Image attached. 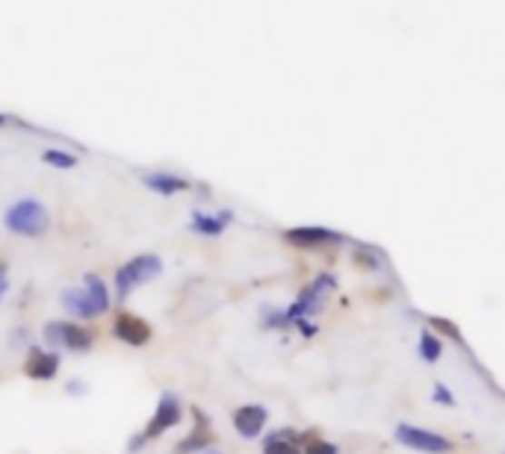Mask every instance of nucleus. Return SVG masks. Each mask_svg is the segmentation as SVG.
I'll return each mask as SVG.
<instances>
[{
	"instance_id": "39448f33",
	"label": "nucleus",
	"mask_w": 505,
	"mask_h": 454,
	"mask_svg": "<svg viewBox=\"0 0 505 454\" xmlns=\"http://www.w3.org/2000/svg\"><path fill=\"white\" fill-rule=\"evenodd\" d=\"M181 422H183V401L174 396V392H163L160 401H157V408H154V413H151L148 425L139 434H134L131 451H139L145 443H154V439L166 437Z\"/></svg>"
},
{
	"instance_id": "f3484780",
	"label": "nucleus",
	"mask_w": 505,
	"mask_h": 454,
	"mask_svg": "<svg viewBox=\"0 0 505 454\" xmlns=\"http://www.w3.org/2000/svg\"><path fill=\"white\" fill-rule=\"evenodd\" d=\"M42 160L54 165V169H74L77 165V157L74 153H68V151H60V148H48L42 153Z\"/></svg>"
},
{
	"instance_id": "412c9836",
	"label": "nucleus",
	"mask_w": 505,
	"mask_h": 454,
	"mask_svg": "<svg viewBox=\"0 0 505 454\" xmlns=\"http://www.w3.org/2000/svg\"><path fill=\"white\" fill-rule=\"evenodd\" d=\"M434 321V328H438V331H443L446 333V337H452V340H461V333H458V328L455 325H450V321H446V319H431Z\"/></svg>"
},
{
	"instance_id": "a211bd4d",
	"label": "nucleus",
	"mask_w": 505,
	"mask_h": 454,
	"mask_svg": "<svg viewBox=\"0 0 505 454\" xmlns=\"http://www.w3.org/2000/svg\"><path fill=\"white\" fill-rule=\"evenodd\" d=\"M302 439H304L302 454H340V449L334 443H328V439H322V437H311L308 439V434H304Z\"/></svg>"
},
{
	"instance_id": "4468645a",
	"label": "nucleus",
	"mask_w": 505,
	"mask_h": 454,
	"mask_svg": "<svg viewBox=\"0 0 505 454\" xmlns=\"http://www.w3.org/2000/svg\"><path fill=\"white\" fill-rule=\"evenodd\" d=\"M143 183L151 189V192L166 195V198L181 195V192H186V189L193 186L190 181H186V177L172 174V172H148V174H143Z\"/></svg>"
},
{
	"instance_id": "ddd939ff",
	"label": "nucleus",
	"mask_w": 505,
	"mask_h": 454,
	"mask_svg": "<svg viewBox=\"0 0 505 454\" xmlns=\"http://www.w3.org/2000/svg\"><path fill=\"white\" fill-rule=\"evenodd\" d=\"M233 222V212L231 210H219V212H202L195 210L193 219H190V231L198 236H222L228 231V224Z\"/></svg>"
},
{
	"instance_id": "f257e3e1",
	"label": "nucleus",
	"mask_w": 505,
	"mask_h": 454,
	"mask_svg": "<svg viewBox=\"0 0 505 454\" xmlns=\"http://www.w3.org/2000/svg\"><path fill=\"white\" fill-rule=\"evenodd\" d=\"M334 290H337L334 274H328V271L316 274V278L299 292L296 301H292L287 310H281V313H269L263 325L266 328H292V325H296V328H302L311 337V333H316V328L304 325V321L320 313V310L325 307V301H328V295H332Z\"/></svg>"
},
{
	"instance_id": "20e7f679",
	"label": "nucleus",
	"mask_w": 505,
	"mask_h": 454,
	"mask_svg": "<svg viewBox=\"0 0 505 454\" xmlns=\"http://www.w3.org/2000/svg\"><path fill=\"white\" fill-rule=\"evenodd\" d=\"M4 224H6V231L15 233V236L39 239V236H45L51 231V216H48V210H45V204L39 198H21L6 210Z\"/></svg>"
},
{
	"instance_id": "aec40b11",
	"label": "nucleus",
	"mask_w": 505,
	"mask_h": 454,
	"mask_svg": "<svg viewBox=\"0 0 505 454\" xmlns=\"http://www.w3.org/2000/svg\"><path fill=\"white\" fill-rule=\"evenodd\" d=\"M6 292H9V266L0 260V304H4Z\"/></svg>"
},
{
	"instance_id": "7ed1b4c3",
	"label": "nucleus",
	"mask_w": 505,
	"mask_h": 454,
	"mask_svg": "<svg viewBox=\"0 0 505 454\" xmlns=\"http://www.w3.org/2000/svg\"><path fill=\"white\" fill-rule=\"evenodd\" d=\"M163 274V260L157 254H136L131 257L127 262H122L119 269H115L113 274V292L119 301H124V298H131L134 290H139V286H145L151 281H157Z\"/></svg>"
},
{
	"instance_id": "9b49d317",
	"label": "nucleus",
	"mask_w": 505,
	"mask_h": 454,
	"mask_svg": "<svg viewBox=\"0 0 505 454\" xmlns=\"http://www.w3.org/2000/svg\"><path fill=\"white\" fill-rule=\"evenodd\" d=\"M231 422H233V431H237L243 439H257L269 422V410L263 408V404H243V408L231 413Z\"/></svg>"
},
{
	"instance_id": "5701e85b",
	"label": "nucleus",
	"mask_w": 505,
	"mask_h": 454,
	"mask_svg": "<svg viewBox=\"0 0 505 454\" xmlns=\"http://www.w3.org/2000/svg\"><path fill=\"white\" fill-rule=\"evenodd\" d=\"M202 454H225V451H219V449H207V451H202Z\"/></svg>"
},
{
	"instance_id": "f03ea898",
	"label": "nucleus",
	"mask_w": 505,
	"mask_h": 454,
	"mask_svg": "<svg viewBox=\"0 0 505 454\" xmlns=\"http://www.w3.org/2000/svg\"><path fill=\"white\" fill-rule=\"evenodd\" d=\"M60 304L72 313L74 319H101L104 313L110 310L113 304V292L107 281L101 278V274L95 271H86L84 281H80V286H74V290H65L60 295Z\"/></svg>"
},
{
	"instance_id": "6ab92c4d",
	"label": "nucleus",
	"mask_w": 505,
	"mask_h": 454,
	"mask_svg": "<svg viewBox=\"0 0 505 454\" xmlns=\"http://www.w3.org/2000/svg\"><path fill=\"white\" fill-rule=\"evenodd\" d=\"M434 401L450 404V408H455V396L450 392V387H443V384H434Z\"/></svg>"
},
{
	"instance_id": "f8f14e48",
	"label": "nucleus",
	"mask_w": 505,
	"mask_h": 454,
	"mask_svg": "<svg viewBox=\"0 0 505 454\" xmlns=\"http://www.w3.org/2000/svg\"><path fill=\"white\" fill-rule=\"evenodd\" d=\"M193 422H195V428L178 443V454H202L207 449H213L216 434H213V425H210L207 413L202 408H193Z\"/></svg>"
},
{
	"instance_id": "6e6552de",
	"label": "nucleus",
	"mask_w": 505,
	"mask_h": 454,
	"mask_svg": "<svg viewBox=\"0 0 505 454\" xmlns=\"http://www.w3.org/2000/svg\"><path fill=\"white\" fill-rule=\"evenodd\" d=\"M284 239L290 245H296L299 251H320V248H328V245L346 242L343 233L332 231V227H320V224L290 227V231H284Z\"/></svg>"
},
{
	"instance_id": "4be33fe9",
	"label": "nucleus",
	"mask_w": 505,
	"mask_h": 454,
	"mask_svg": "<svg viewBox=\"0 0 505 454\" xmlns=\"http://www.w3.org/2000/svg\"><path fill=\"white\" fill-rule=\"evenodd\" d=\"M21 340L27 342V331H21V328H18V331L13 333V349H18V342H21Z\"/></svg>"
},
{
	"instance_id": "2eb2a0df",
	"label": "nucleus",
	"mask_w": 505,
	"mask_h": 454,
	"mask_svg": "<svg viewBox=\"0 0 505 454\" xmlns=\"http://www.w3.org/2000/svg\"><path fill=\"white\" fill-rule=\"evenodd\" d=\"M299 439L302 434L290 431V428H281V431H272L263 437V454H302L299 449Z\"/></svg>"
},
{
	"instance_id": "0eeeda50",
	"label": "nucleus",
	"mask_w": 505,
	"mask_h": 454,
	"mask_svg": "<svg viewBox=\"0 0 505 454\" xmlns=\"http://www.w3.org/2000/svg\"><path fill=\"white\" fill-rule=\"evenodd\" d=\"M396 443L405 449H414L422 454H450L455 451V443L450 437L434 434L429 428H417V425H396Z\"/></svg>"
},
{
	"instance_id": "9d476101",
	"label": "nucleus",
	"mask_w": 505,
	"mask_h": 454,
	"mask_svg": "<svg viewBox=\"0 0 505 454\" xmlns=\"http://www.w3.org/2000/svg\"><path fill=\"white\" fill-rule=\"evenodd\" d=\"M113 337L124 345H131V349H143V345H148L151 337H154V331H151V325L143 316L119 310V316L113 319Z\"/></svg>"
},
{
	"instance_id": "1a4fd4ad",
	"label": "nucleus",
	"mask_w": 505,
	"mask_h": 454,
	"mask_svg": "<svg viewBox=\"0 0 505 454\" xmlns=\"http://www.w3.org/2000/svg\"><path fill=\"white\" fill-rule=\"evenodd\" d=\"M63 369V357L60 351L45 349V345H27V357H25V372L30 380H54Z\"/></svg>"
},
{
	"instance_id": "b1692460",
	"label": "nucleus",
	"mask_w": 505,
	"mask_h": 454,
	"mask_svg": "<svg viewBox=\"0 0 505 454\" xmlns=\"http://www.w3.org/2000/svg\"><path fill=\"white\" fill-rule=\"evenodd\" d=\"M4 122H6V118H4V115H0V124H4Z\"/></svg>"
},
{
	"instance_id": "dca6fc26",
	"label": "nucleus",
	"mask_w": 505,
	"mask_h": 454,
	"mask_svg": "<svg viewBox=\"0 0 505 454\" xmlns=\"http://www.w3.org/2000/svg\"><path fill=\"white\" fill-rule=\"evenodd\" d=\"M441 354H443V342L434 337L431 331H422L420 333V357H422V360H426V363H438Z\"/></svg>"
},
{
	"instance_id": "423d86ee",
	"label": "nucleus",
	"mask_w": 505,
	"mask_h": 454,
	"mask_svg": "<svg viewBox=\"0 0 505 454\" xmlns=\"http://www.w3.org/2000/svg\"><path fill=\"white\" fill-rule=\"evenodd\" d=\"M42 340L48 349L54 351H74V354H86L95 345V331L80 325V321H68V319H54L45 321L42 328Z\"/></svg>"
}]
</instances>
